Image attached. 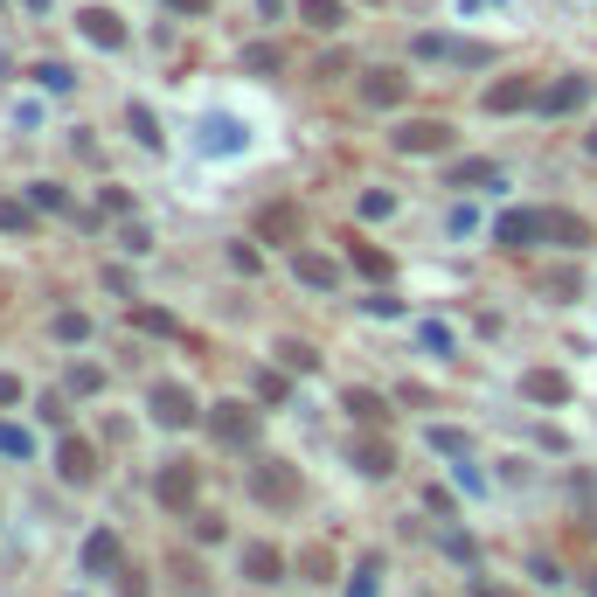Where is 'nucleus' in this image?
<instances>
[{
	"mask_svg": "<svg viewBox=\"0 0 597 597\" xmlns=\"http://www.w3.org/2000/svg\"><path fill=\"white\" fill-rule=\"evenodd\" d=\"M257 236H265V244H292V236H298V209H292V202H271V209L257 216Z\"/></svg>",
	"mask_w": 597,
	"mask_h": 597,
	"instance_id": "19",
	"label": "nucleus"
},
{
	"mask_svg": "<svg viewBox=\"0 0 597 597\" xmlns=\"http://www.w3.org/2000/svg\"><path fill=\"white\" fill-rule=\"evenodd\" d=\"M0 230H8V236H28V230H35V209H28V202H14V195H0Z\"/></svg>",
	"mask_w": 597,
	"mask_h": 597,
	"instance_id": "29",
	"label": "nucleus"
},
{
	"mask_svg": "<svg viewBox=\"0 0 597 597\" xmlns=\"http://www.w3.org/2000/svg\"><path fill=\"white\" fill-rule=\"evenodd\" d=\"M174 14H209V0H167Z\"/></svg>",
	"mask_w": 597,
	"mask_h": 597,
	"instance_id": "44",
	"label": "nucleus"
},
{
	"mask_svg": "<svg viewBox=\"0 0 597 597\" xmlns=\"http://www.w3.org/2000/svg\"><path fill=\"white\" fill-rule=\"evenodd\" d=\"M298 22H306V28H341L348 22V8H341V0H298Z\"/></svg>",
	"mask_w": 597,
	"mask_h": 597,
	"instance_id": "22",
	"label": "nucleus"
},
{
	"mask_svg": "<svg viewBox=\"0 0 597 597\" xmlns=\"http://www.w3.org/2000/svg\"><path fill=\"white\" fill-rule=\"evenodd\" d=\"M257 397H265V403H285V376H271V368H265V376H257Z\"/></svg>",
	"mask_w": 597,
	"mask_h": 597,
	"instance_id": "38",
	"label": "nucleus"
},
{
	"mask_svg": "<svg viewBox=\"0 0 597 597\" xmlns=\"http://www.w3.org/2000/svg\"><path fill=\"white\" fill-rule=\"evenodd\" d=\"M251 500L257 508H298V465H285V459L251 465Z\"/></svg>",
	"mask_w": 597,
	"mask_h": 597,
	"instance_id": "1",
	"label": "nucleus"
},
{
	"mask_svg": "<svg viewBox=\"0 0 597 597\" xmlns=\"http://www.w3.org/2000/svg\"><path fill=\"white\" fill-rule=\"evenodd\" d=\"M125 125H133V139L146 146V154H160V146H167V139H160V125H154V111H146V105H125Z\"/></svg>",
	"mask_w": 597,
	"mask_h": 597,
	"instance_id": "25",
	"label": "nucleus"
},
{
	"mask_svg": "<svg viewBox=\"0 0 597 597\" xmlns=\"http://www.w3.org/2000/svg\"><path fill=\"white\" fill-rule=\"evenodd\" d=\"M28 8H35V14H42V8H49V0H28Z\"/></svg>",
	"mask_w": 597,
	"mask_h": 597,
	"instance_id": "48",
	"label": "nucleus"
},
{
	"mask_svg": "<svg viewBox=\"0 0 597 597\" xmlns=\"http://www.w3.org/2000/svg\"><path fill=\"white\" fill-rule=\"evenodd\" d=\"M119 597H146V584H139V570H119Z\"/></svg>",
	"mask_w": 597,
	"mask_h": 597,
	"instance_id": "42",
	"label": "nucleus"
},
{
	"mask_svg": "<svg viewBox=\"0 0 597 597\" xmlns=\"http://www.w3.org/2000/svg\"><path fill=\"white\" fill-rule=\"evenodd\" d=\"M528 105H543V90H535L528 77H500L487 90V111H528Z\"/></svg>",
	"mask_w": 597,
	"mask_h": 597,
	"instance_id": "15",
	"label": "nucleus"
},
{
	"mask_svg": "<svg viewBox=\"0 0 597 597\" xmlns=\"http://www.w3.org/2000/svg\"><path fill=\"white\" fill-rule=\"evenodd\" d=\"M244 576L251 584H285V556H278L271 543H251L244 549Z\"/></svg>",
	"mask_w": 597,
	"mask_h": 597,
	"instance_id": "17",
	"label": "nucleus"
},
{
	"mask_svg": "<svg viewBox=\"0 0 597 597\" xmlns=\"http://www.w3.org/2000/svg\"><path fill=\"white\" fill-rule=\"evenodd\" d=\"M209 431H216V444L244 452V444H257V410L230 397V403H216V410H209Z\"/></svg>",
	"mask_w": 597,
	"mask_h": 597,
	"instance_id": "3",
	"label": "nucleus"
},
{
	"mask_svg": "<svg viewBox=\"0 0 597 597\" xmlns=\"http://www.w3.org/2000/svg\"><path fill=\"white\" fill-rule=\"evenodd\" d=\"M195 494H202V479H195V465H188V459H174V465H160V508H174V514H188V508H195Z\"/></svg>",
	"mask_w": 597,
	"mask_h": 597,
	"instance_id": "7",
	"label": "nucleus"
},
{
	"mask_svg": "<svg viewBox=\"0 0 597 597\" xmlns=\"http://www.w3.org/2000/svg\"><path fill=\"white\" fill-rule=\"evenodd\" d=\"M56 473H63L70 487H90V479H98V452H90V438H63V444H56Z\"/></svg>",
	"mask_w": 597,
	"mask_h": 597,
	"instance_id": "8",
	"label": "nucleus"
},
{
	"mask_svg": "<svg viewBox=\"0 0 597 597\" xmlns=\"http://www.w3.org/2000/svg\"><path fill=\"white\" fill-rule=\"evenodd\" d=\"M354 465H362L368 479H389V473H397V452H389V438H362V444H354Z\"/></svg>",
	"mask_w": 597,
	"mask_h": 597,
	"instance_id": "20",
	"label": "nucleus"
},
{
	"mask_svg": "<svg viewBox=\"0 0 597 597\" xmlns=\"http://www.w3.org/2000/svg\"><path fill=\"white\" fill-rule=\"evenodd\" d=\"M35 84H42V90H70V84H77V77H70L63 63H35Z\"/></svg>",
	"mask_w": 597,
	"mask_h": 597,
	"instance_id": "36",
	"label": "nucleus"
},
{
	"mask_svg": "<svg viewBox=\"0 0 597 597\" xmlns=\"http://www.w3.org/2000/svg\"><path fill=\"white\" fill-rule=\"evenodd\" d=\"M327 576H333V556H327L320 543L298 549V584H327Z\"/></svg>",
	"mask_w": 597,
	"mask_h": 597,
	"instance_id": "27",
	"label": "nucleus"
},
{
	"mask_svg": "<svg viewBox=\"0 0 597 597\" xmlns=\"http://www.w3.org/2000/svg\"><path fill=\"white\" fill-rule=\"evenodd\" d=\"M584 590H590V597H597V570H584Z\"/></svg>",
	"mask_w": 597,
	"mask_h": 597,
	"instance_id": "47",
	"label": "nucleus"
},
{
	"mask_svg": "<svg viewBox=\"0 0 597 597\" xmlns=\"http://www.w3.org/2000/svg\"><path fill=\"white\" fill-rule=\"evenodd\" d=\"M244 70L271 77V70H285V49H278V42H251V49H244Z\"/></svg>",
	"mask_w": 597,
	"mask_h": 597,
	"instance_id": "30",
	"label": "nucleus"
},
{
	"mask_svg": "<svg viewBox=\"0 0 597 597\" xmlns=\"http://www.w3.org/2000/svg\"><path fill=\"white\" fill-rule=\"evenodd\" d=\"M77 28H84V42H98V49H125V22L111 8H84Z\"/></svg>",
	"mask_w": 597,
	"mask_h": 597,
	"instance_id": "12",
	"label": "nucleus"
},
{
	"mask_svg": "<svg viewBox=\"0 0 597 597\" xmlns=\"http://www.w3.org/2000/svg\"><path fill=\"white\" fill-rule=\"evenodd\" d=\"M459 8H473V14H479V8H500V0H459Z\"/></svg>",
	"mask_w": 597,
	"mask_h": 597,
	"instance_id": "45",
	"label": "nucleus"
},
{
	"mask_svg": "<svg viewBox=\"0 0 597 597\" xmlns=\"http://www.w3.org/2000/svg\"><path fill=\"white\" fill-rule=\"evenodd\" d=\"M146 410H154V424H167V431H181V424H195L202 410L181 382H154V397H146Z\"/></svg>",
	"mask_w": 597,
	"mask_h": 597,
	"instance_id": "5",
	"label": "nucleus"
},
{
	"mask_svg": "<svg viewBox=\"0 0 597 597\" xmlns=\"http://www.w3.org/2000/svg\"><path fill=\"white\" fill-rule=\"evenodd\" d=\"M576 105H590V84H584V77H556V84L543 90V105H535V111L563 119V111H576Z\"/></svg>",
	"mask_w": 597,
	"mask_h": 597,
	"instance_id": "16",
	"label": "nucleus"
},
{
	"mask_svg": "<svg viewBox=\"0 0 597 597\" xmlns=\"http://www.w3.org/2000/svg\"><path fill=\"white\" fill-rule=\"evenodd\" d=\"M28 452H35V438L22 424H0V459H28Z\"/></svg>",
	"mask_w": 597,
	"mask_h": 597,
	"instance_id": "32",
	"label": "nucleus"
},
{
	"mask_svg": "<svg viewBox=\"0 0 597 597\" xmlns=\"http://www.w3.org/2000/svg\"><path fill=\"white\" fill-rule=\"evenodd\" d=\"M230 265L251 278V271H257V251H251V244H230Z\"/></svg>",
	"mask_w": 597,
	"mask_h": 597,
	"instance_id": "40",
	"label": "nucleus"
},
{
	"mask_svg": "<svg viewBox=\"0 0 597 597\" xmlns=\"http://www.w3.org/2000/svg\"><path fill=\"white\" fill-rule=\"evenodd\" d=\"M341 410H348L354 424H368V431H382V424H389V403L376 397V389H348V397H341Z\"/></svg>",
	"mask_w": 597,
	"mask_h": 597,
	"instance_id": "18",
	"label": "nucleus"
},
{
	"mask_svg": "<svg viewBox=\"0 0 597 597\" xmlns=\"http://www.w3.org/2000/svg\"><path fill=\"white\" fill-rule=\"evenodd\" d=\"M292 278H298V285H313V292H333V285H341V265L320 257V251H292Z\"/></svg>",
	"mask_w": 597,
	"mask_h": 597,
	"instance_id": "11",
	"label": "nucleus"
},
{
	"mask_svg": "<svg viewBox=\"0 0 597 597\" xmlns=\"http://www.w3.org/2000/svg\"><path fill=\"white\" fill-rule=\"evenodd\" d=\"M56 341H90V320L84 313H56Z\"/></svg>",
	"mask_w": 597,
	"mask_h": 597,
	"instance_id": "35",
	"label": "nucleus"
},
{
	"mask_svg": "<svg viewBox=\"0 0 597 597\" xmlns=\"http://www.w3.org/2000/svg\"><path fill=\"white\" fill-rule=\"evenodd\" d=\"M98 389H105V368H70V397H98Z\"/></svg>",
	"mask_w": 597,
	"mask_h": 597,
	"instance_id": "34",
	"label": "nucleus"
},
{
	"mask_svg": "<svg viewBox=\"0 0 597 597\" xmlns=\"http://www.w3.org/2000/svg\"><path fill=\"white\" fill-rule=\"evenodd\" d=\"M473 597H508V590H494V584H479V590H473Z\"/></svg>",
	"mask_w": 597,
	"mask_h": 597,
	"instance_id": "46",
	"label": "nucleus"
},
{
	"mask_svg": "<svg viewBox=\"0 0 597 597\" xmlns=\"http://www.w3.org/2000/svg\"><path fill=\"white\" fill-rule=\"evenodd\" d=\"M494 236H500L508 251H528V244H543V236H549V209H508V216L494 222Z\"/></svg>",
	"mask_w": 597,
	"mask_h": 597,
	"instance_id": "4",
	"label": "nucleus"
},
{
	"mask_svg": "<svg viewBox=\"0 0 597 597\" xmlns=\"http://www.w3.org/2000/svg\"><path fill=\"white\" fill-rule=\"evenodd\" d=\"M417 341H424V348H431V354H444V348H452V333H444V327L431 320V327H417Z\"/></svg>",
	"mask_w": 597,
	"mask_h": 597,
	"instance_id": "39",
	"label": "nucleus"
},
{
	"mask_svg": "<svg viewBox=\"0 0 597 597\" xmlns=\"http://www.w3.org/2000/svg\"><path fill=\"white\" fill-rule=\"evenodd\" d=\"M424 444H431V452H444V459H465V431H459V424H431V431H424Z\"/></svg>",
	"mask_w": 597,
	"mask_h": 597,
	"instance_id": "31",
	"label": "nucleus"
},
{
	"mask_svg": "<svg viewBox=\"0 0 597 597\" xmlns=\"http://www.w3.org/2000/svg\"><path fill=\"white\" fill-rule=\"evenodd\" d=\"M452 146V125L444 119H403L397 125V154H444Z\"/></svg>",
	"mask_w": 597,
	"mask_h": 597,
	"instance_id": "6",
	"label": "nucleus"
},
{
	"mask_svg": "<svg viewBox=\"0 0 597 597\" xmlns=\"http://www.w3.org/2000/svg\"><path fill=\"white\" fill-rule=\"evenodd\" d=\"M403 98H410V77H403V70H368V77H362V105L397 111Z\"/></svg>",
	"mask_w": 597,
	"mask_h": 597,
	"instance_id": "9",
	"label": "nucleus"
},
{
	"mask_svg": "<svg viewBox=\"0 0 597 597\" xmlns=\"http://www.w3.org/2000/svg\"><path fill=\"white\" fill-rule=\"evenodd\" d=\"M348 597H376V563H368V570H362V576L348 584Z\"/></svg>",
	"mask_w": 597,
	"mask_h": 597,
	"instance_id": "41",
	"label": "nucleus"
},
{
	"mask_svg": "<svg viewBox=\"0 0 597 597\" xmlns=\"http://www.w3.org/2000/svg\"><path fill=\"white\" fill-rule=\"evenodd\" d=\"M28 202H35V209H49V216H63V209H70V195L56 188V181H35V188H28Z\"/></svg>",
	"mask_w": 597,
	"mask_h": 597,
	"instance_id": "33",
	"label": "nucleus"
},
{
	"mask_svg": "<svg viewBox=\"0 0 597 597\" xmlns=\"http://www.w3.org/2000/svg\"><path fill=\"white\" fill-rule=\"evenodd\" d=\"M348 257H354V271H362V278H389V271H397V257L376 251V244H348Z\"/></svg>",
	"mask_w": 597,
	"mask_h": 597,
	"instance_id": "24",
	"label": "nucleus"
},
{
	"mask_svg": "<svg viewBox=\"0 0 597 597\" xmlns=\"http://www.w3.org/2000/svg\"><path fill=\"white\" fill-rule=\"evenodd\" d=\"M584 146H590V154H597V133H590V139H584Z\"/></svg>",
	"mask_w": 597,
	"mask_h": 597,
	"instance_id": "49",
	"label": "nucleus"
},
{
	"mask_svg": "<svg viewBox=\"0 0 597 597\" xmlns=\"http://www.w3.org/2000/svg\"><path fill=\"white\" fill-rule=\"evenodd\" d=\"M0 403H22V376H0Z\"/></svg>",
	"mask_w": 597,
	"mask_h": 597,
	"instance_id": "43",
	"label": "nucleus"
},
{
	"mask_svg": "<svg viewBox=\"0 0 597 597\" xmlns=\"http://www.w3.org/2000/svg\"><path fill=\"white\" fill-rule=\"evenodd\" d=\"M133 327L154 333V341H181V320H174V313H160V306H133Z\"/></svg>",
	"mask_w": 597,
	"mask_h": 597,
	"instance_id": "23",
	"label": "nucleus"
},
{
	"mask_svg": "<svg viewBox=\"0 0 597 597\" xmlns=\"http://www.w3.org/2000/svg\"><path fill=\"white\" fill-rule=\"evenodd\" d=\"M389 209H397V195H382V188H368V195H362V216H368V222H382Z\"/></svg>",
	"mask_w": 597,
	"mask_h": 597,
	"instance_id": "37",
	"label": "nucleus"
},
{
	"mask_svg": "<svg viewBox=\"0 0 597 597\" xmlns=\"http://www.w3.org/2000/svg\"><path fill=\"white\" fill-rule=\"evenodd\" d=\"M244 146H251V133L236 119H222V111H216V119H202V154H244Z\"/></svg>",
	"mask_w": 597,
	"mask_h": 597,
	"instance_id": "13",
	"label": "nucleus"
},
{
	"mask_svg": "<svg viewBox=\"0 0 597 597\" xmlns=\"http://www.w3.org/2000/svg\"><path fill=\"white\" fill-rule=\"evenodd\" d=\"M521 397L528 403H570L576 382L563 376V368H528V376H521Z\"/></svg>",
	"mask_w": 597,
	"mask_h": 597,
	"instance_id": "10",
	"label": "nucleus"
},
{
	"mask_svg": "<svg viewBox=\"0 0 597 597\" xmlns=\"http://www.w3.org/2000/svg\"><path fill=\"white\" fill-rule=\"evenodd\" d=\"M271 354H278V362H285V368H292V376H313V368H320V354H313L306 341H278Z\"/></svg>",
	"mask_w": 597,
	"mask_h": 597,
	"instance_id": "28",
	"label": "nucleus"
},
{
	"mask_svg": "<svg viewBox=\"0 0 597 597\" xmlns=\"http://www.w3.org/2000/svg\"><path fill=\"white\" fill-rule=\"evenodd\" d=\"M410 56H417V63H459V70H465V63H473V70L494 63L487 42H452V35H417V42H410Z\"/></svg>",
	"mask_w": 597,
	"mask_h": 597,
	"instance_id": "2",
	"label": "nucleus"
},
{
	"mask_svg": "<svg viewBox=\"0 0 597 597\" xmlns=\"http://www.w3.org/2000/svg\"><path fill=\"white\" fill-rule=\"evenodd\" d=\"M487 181H500L494 160H459V167H452V188H487Z\"/></svg>",
	"mask_w": 597,
	"mask_h": 597,
	"instance_id": "26",
	"label": "nucleus"
},
{
	"mask_svg": "<svg viewBox=\"0 0 597 597\" xmlns=\"http://www.w3.org/2000/svg\"><path fill=\"white\" fill-rule=\"evenodd\" d=\"M549 236H556V244H570V251H584L590 244V222L570 216V209H549Z\"/></svg>",
	"mask_w": 597,
	"mask_h": 597,
	"instance_id": "21",
	"label": "nucleus"
},
{
	"mask_svg": "<svg viewBox=\"0 0 597 597\" xmlns=\"http://www.w3.org/2000/svg\"><path fill=\"white\" fill-rule=\"evenodd\" d=\"M119 570H125V563H119V535L98 528V535L84 543V576H119Z\"/></svg>",
	"mask_w": 597,
	"mask_h": 597,
	"instance_id": "14",
	"label": "nucleus"
}]
</instances>
